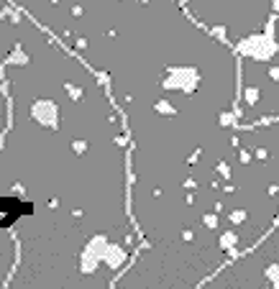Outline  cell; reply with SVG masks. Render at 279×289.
<instances>
[]
</instances>
